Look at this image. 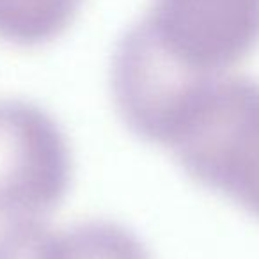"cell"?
Returning <instances> with one entry per match:
<instances>
[{"instance_id": "1", "label": "cell", "mask_w": 259, "mask_h": 259, "mask_svg": "<svg viewBox=\"0 0 259 259\" xmlns=\"http://www.w3.org/2000/svg\"><path fill=\"white\" fill-rule=\"evenodd\" d=\"M163 148L192 180L259 219V80L197 76Z\"/></svg>"}, {"instance_id": "2", "label": "cell", "mask_w": 259, "mask_h": 259, "mask_svg": "<svg viewBox=\"0 0 259 259\" xmlns=\"http://www.w3.org/2000/svg\"><path fill=\"white\" fill-rule=\"evenodd\" d=\"M71 174L57 122L32 103L0 101V217L43 220L64 201Z\"/></svg>"}, {"instance_id": "3", "label": "cell", "mask_w": 259, "mask_h": 259, "mask_svg": "<svg viewBox=\"0 0 259 259\" xmlns=\"http://www.w3.org/2000/svg\"><path fill=\"white\" fill-rule=\"evenodd\" d=\"M185 69L219 75L259 45V0H155L141 20Z\"/></svg>"}, {"instance_id": "4", "label": "cell", "mask_w": 259, "mask_h": 259, "mask_svg": "<svg viewBox=\"0 0 259 259\" xmlns=\"http://www.w3.org/2000/svg\"><path fill=\"white\" fill-rule=\"evenodd\" d=\"M82 0H0V39L39 47L59 37L75 20Z\"/></svg>"}, {"instance_id": "5", "label": "cell", "mask_w": 259, "mask_h": 259, "mask_svg": "<svg viewBox=\"0 0 259 259\" xmlns=\"http://www.w3.org/2000/svg\"><path fill=\"white\" fill-rule=\"evenodd\" d=\"M62 259H151L137 236L108 220H87L62 233Z\"/></svg>"}, {"instance_id": "6", "label": "cell", "mask_w": 259, "mask_h": 259, "mask_svg": "<svg viewBox=\"0 0 259 259\" xmlns=\"http://www.w3.org/2000/svg\"><path fill=\"white\" fill-rule=\"evenodd\" d=\"M0 259H62V233L41 220L8 222L0 231Z\"/></svg>"}]
</instances>
